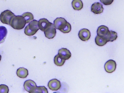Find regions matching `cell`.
Returning a JSON list of instances; mask_svg holds the SVG:
<instances>
[{
  "label": "cell",
  "instance_id": "obj_8",
  "mask_svg": "<svg viewBox=\"0 0 124 93\" xmlns=\"http://www.w3.org/2000/svg\"><path fill=\"white\" fill-rule=\"evenodd\" d=\"M79 39L83 41H87L90 38L91 34L90 31L88 29H81L79 31L78 33Z\"/></svg>",
  "mask_w": 124,
  "mask_h": 93
},
{
  "label": "cell",
  "instance_id": "obj_2",
  "mask_svg": "<svg viewBox=\"0 0 124 93\" xmlns=\"http://www.w3.org/2000/svg\"><path fill=\"white\" fill-rule=\"evenodd\" d=\"M15 15L10 10H6L1 13L0 15V20L3 24L9 25L11 19Z\"/></svg>",
  "mask_w": 124,
  "mask_h": 93
},
{
  "label": "cell",
  "instance_id": "obj_20",
  "mask_svg": "<svg viewBox=\"0 0 124 93\" xmlns=\"http://www.w3.org/2000/svg\"><path fill=\"white\" fill-rule=\"evenodd\" d=\"M54 61L55 65L57 66L61 67L64 64L65 62V60H63L61 59L59 56V55H57L55 56L54 59Z\"/></svg>",
  "mask_w": 124,
  "mask_h": 93
},
{
  "label": "cell",
  "instance_id": "obj_5",
  "mask_svg": "<svg viewBox=\"0 0 124 93\" xmlns=\"http://www.w3.org/2000/svg\"><path fill=\"white\" fill-rule=\"evenodd\" d=\"M45 36L49 39L54 38L56 34V28L52 23L44 32Z\"/></svg>",
  "mask_w": 124,
  "mask_h": 93
},
{
  "label": "cell",
  "instance_id": "obj_21",
  "mask_svg": "<svg viewBox=\"0 0 124 93\" xmlns=\"http://www.w3.org/2000/svg\"><path fill=\"white\" fill-rule=\"evenodd\" d=\"M34 93H48V91L45 86H39L37 87Z\"/></svg>",
  "mask_w": 124,
  "mask_h": 93
},
{
  "label": "cell",
  "instance_id": "obj_4",
  "mask_svg": "<svg viewBox=\"0 0 124 93\" xmlns=\"http://www.w3.org/2000/svg\"><path fill=\"white\" fill-rule=\"evenodd\" d=\"M67 23V21L64 18L58 17L54 21V25L56 29L60 31L66 27Z\"/></svg>",
  "mask_w": 124,
  "mask_h": 93
},
{
  "label": "cell",
  "instance_id": "obj_10",
  "mask_svg": "<svg viewBox=\"0 0 124 93\" xmlns=\"http://www.w3.org/2000/svg\"><path fill=\"white\" fill-rule=\"evenodd\" d=\"M58 54L61 59L65 60L69 59L71 55L70 51L65 48H62L59 50Z\"/></svg>",
  "mask_w": 124,
  "mask_h": 93
},
{
  "label": "cell",
  "instance_id": "obj_19",
  "mask_svg": "<svg viewBox=\"0 0 124 93\" xmlns=\"http://www.w3.org/2000/svg\"><path fill=\"white\" fill-rule=\"evenodd\" d=\"M22 16L25 19L26 23H29L34 19L33 15L30 12H25L22 15Z\"/></svg>",
  "mask_w": 124,
  "mask_h": 93
},
{
  "label": "cell",
  "instance_id": "obj_17",
  "mask_svg": "<svg viewBox=\"0 0 124 93\" xmlns=\"http://www.w3.org/2000/svg\"><path fill=\"white\" fill-rule=\"evenodd\" d=\"M7 34V28L4 26H0V44L4 42Z\"/></svg>",
  "mask_w": 124,
  "mask_h": 93
},
{
  "label": "cell",
  "instance_id": "obj_1",
  "mask_svg": "<svg viewBox=\"0 0 124 93\" xmlns=\"http://www.w3.org/2000/svg\"><path fill=\"white\" fill-rule=\"evenodd\" d=\"M26 24V20L23 16L15 15L11 19L9 25L14 29L20 30L24 27Z\"/></svg>",
  "mask_w": 124,
  "mask_h": 93
},
{
  "label": "cell",
  "instance_id": "obj_9",
  "mask_svg": "<svg viewBox=\"0 0 124 93\" xmlns=\"http://www.w3.org/2000/svg\"><path fill=\"white\" fill-rule=\"evenodd\" d=\"M52 24V23L50 22L47 19L43 18L39 20L38 25L39 29L43 32H44Z\"/></svg>",
  "mask_w": 124,
  "mask_h": 93
},
{
  "label": "cell",
  "instance_id": "obj_16",
  "mask_svg": "<svg viewBox=\"0 0 124 93\" xmlns=\"http://www.w3.org/2000/svg\"><path fill=\"white\" fill-rule=\"evenodd\" d=\"M38 23V21L36 20H33L30 22L28 25L30 30L36 33L39 29Z\"/></svg>",
  "mask_w": 124,
  "mask_h": 93
},
{
  "label": "cell",
  "instance_id": "obj_15",
  "mask_svg": "<svg viewBox=\"0 0 124 93\" xmlns=\"http://www.w3.org/2000/svg\"><path fill=\"white\" fill-rule=\"evenodd\" d=\"M95 42L97 45L102 47L105 45L108 42L105 37L97 35L95 38Z\"/></svg>",
  "mask_w": 124,
  "mask_h": 93
},
{
  "label": "cell",
  "instance_id": "obj_14",
  "mask_svg": "<svg viewBox=\"0 0 124 93\" xmlns=\"http://www.w3.org/2000/svg\"><path fill=\"white\" fill-rule=\"evenodd\" d=\"M108 42L114 41L117 39L118 35L116 32L113 31H109L107 35L105 36Z\"/></svg>",
  "mask_w": 124,
  "mask_h": 93
},
{
  "label": "cell",
  "instance_id": "obj_25",
  "mask_svg": "<svg viewBox=\"0 0 124 93\" xmlns=\"http://www.w3.org/2000/svg\"><path fill=\"white\" fill-rule=\"evenodd\" d=\"M101 2L104 5H110L113 2L114 0H100Z\"/></svg>",
  "mask_w": 124,
  "mask_h": 93
},
{
  "label": "cell",
  "instance_id": "obj_6",
  "mask_svg": "<svg viewBox=\"0 0 124 93\" xmlns=\"http://www.w3.org/2000/svg\"><path fill=\"white\" fill-rule=\"evenodd\" d=\"M48 87L52 91H57L61 87L60 81L57 79H54L50 80L48 83Z\"/></svg>",
  "mask_w": 124,
  "mask_h": 93
},
{
  "label": "cell",
  "instance_id": "obj_22",
  "mask_svg": "<svg viewBox=\"0 0 124 93\" xmlns=\"http://www.w3.org/2000/svg\"><path fill=\"white\" fill-rule=\"evenodd\" d=\"M71 30V25L69 23L67 22L66 27L62 30H61L60 31L63 33H68L70 32Z\"/></svg>",
  "mask_w": 124,
  "mask_h": 93
},
{
  "label": "cell",
  "instance_id": "obj_11",
  "mask_svg": "<svg viewBox=\"0 0 124 93\" xmlns=\"http://www.w3.org/2000/svg\"><path fill=\"white\" fill-rule=\"evenodd\" d=\"M102 5L100 3H94L91 6V11L95 14H99L102 13L103 11Z\"/></svg>",
  "mask_w": 124,
  "mask_h": 93
},
{
  "label": "cell",
  "instance_id": "obj_13",
  "mask_svg": "<svg viewBox=\"0 0 124 93\" xmlns=\"http://www.w3.org/2000/svg\"><path fill=\"white\" fill-rule=\"evenodd\" d=\"M16 74L20 78L22 79L26 78L28 75V70L23 67H21L17 70Z\"/></svg>",
  "mask_w": 124,
  "mask_h": 93
},
{
  "label": "cell",
  "instance_id": "obj_3",
  "mask_svg": "<svg viewBox=\"0 0 124 93\" xmlns=\"http://www.w3.org/2000/svg\"><path fill=\"white\" fill-rule=\"evenodd\" d=\"M24 88L27 92L30 93H34L37 88L36 83L31 80H26L24 84Z\"/></svg>",
  "mask_w": 124,
  "mask_h": 93
},
{
  "label": "cell",
  "instance_id": "obj_24",
  "mask_svg": "<svg viewBox=\"0 0 124 93\" xmlns=\"http://www.w3.org/2000/svg\"><path fill=\"white\" fill-rule=\"evenodd\" d=\"M9 92V88L6 85H0V93H8Z\"/></svg>",
  "mask_w": 124,
  "mask_h": 93
},
{
  "label": "cell",
  "instance_id": "obj_23",
  "mask_svg": "<svg viewBox=\"0 0 124 93\" xmlns=\"http://www.w3.org/2000/svg\"><path fill=\"white\" fill-rule=\"evenodd\" d=\"M24 33L27 36H33L35 35L36 33H35V32H33L31 30H30L28 25H27L26 26L25 28Z\"/></svg>",
  "mask_w": 124,
  "mask_h": 93
},
{
  "label": "cell",
  "instance_id": "obj_7",
  "mask_svg": "<svg viewBox=\"0 0 124 93\" xmlns=\"http://www.w3.org/2000/svg\"><path fill=\"white\" fill-rule=\"evenodd\" d=\"M116 63L113 60L107 61L105 65V70L108 73H112L115 71L116 69Z\"/></svg>",
  "mask_w": 124,
  "mask_h": 93
},
{
  "label": "cell",
  "instance_id": "obj_12",
  "mask_svg": "<svg viewBox=\"0 0 124 93\" xmlns=\"http://www.w3.org/2000/svg\"><path fill=\"white\" fill-rule=\"evenodd\" d=\"M109 31V29L108 27L105 25H101L98 27L97 30V35L102 37H105Z\"/></svg>",
  "mask_w": 124,
  "mask_h": 93
},
{
  "label": "cell",
  "instance_id": "obj_18",
  "mask_svg": "<svg viewBox=\"0 0 124 93\" xmlns=\"http://www.w3.org/2000/svg\"><path fill=\"white\" fill-rule=\"evenodd\" d=\"M72 6L74 9L79 11L83 8V4L81 0H73Z\"/></svg>",
  "mask_w": 124,
  "mask_h": 93
},
{
  "label": "cell",
  "instance_id": "obj_26",
  "mask_svg": "<svg viewBox=\"0 0 124 93\" xmlns=\"http://www.w3.org/2000/svg\"><path fill=\"white\" fill-rule=\"evenodd\" d=\"M1 55H0V61H1Z\"/></svg>",
  "mask_w": 124,
  "mask_h": 93
}]
</instances>
